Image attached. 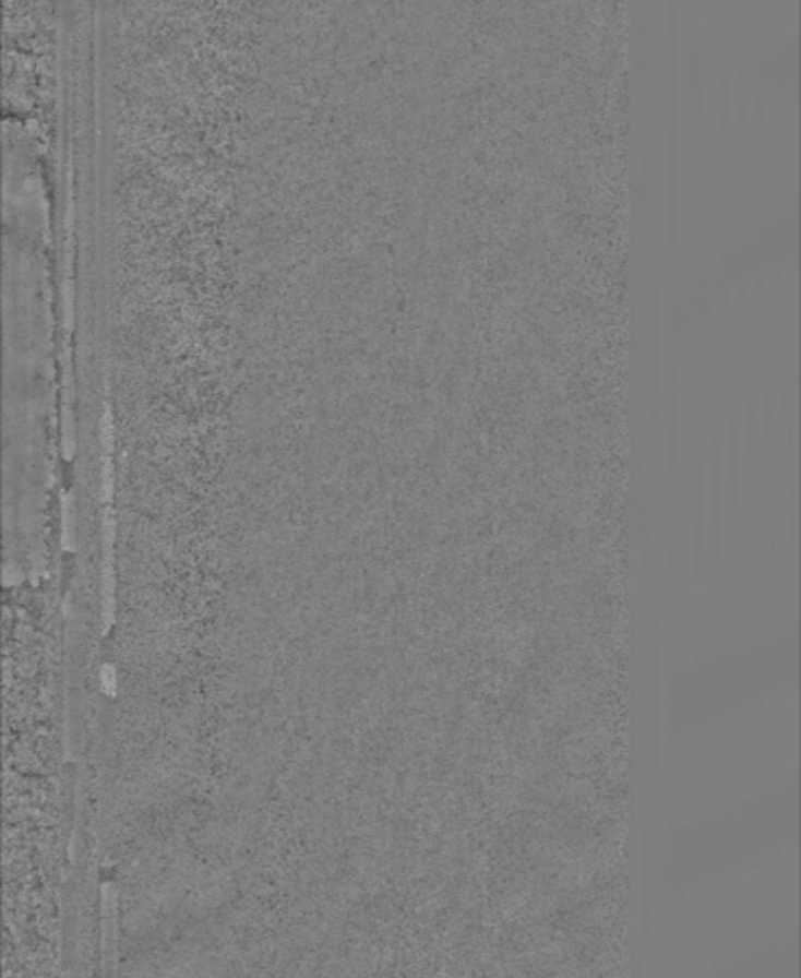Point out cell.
Returning a JSON list of instances; mask_svg holds the SVG:
<instances>
[{"label":"cell","mask_w":801,"mask_h":978,"mask_svg":"<svg viewBox=\"0 0 801 978\" xmlns=\"http://www.w3.org/2000/svg\"><path fill=\"white\" fill-rule=\"evenodd\" d=\"M757 432L752 409L748 412L746 422V476H748V514H750V552L757 558L760 552V470H757Z\"/></svg>","instance_id":"3"},{"label":"cell","mask_w":801,"mask_h":978,"mask_svg":"<svg viewBox=\"0 0 801 978\" xmlns=\"http://www.w3.org/2000/svg\"><path fill=\"white\" fill-rule=\"evenodd\" d=\"M727 463H729V504H731V558L732 564L737 565L740 557V486L739 443H737L734 422H729Z\"/></svg>","instance_id":"6"},{"label":"cell","mask_w":801,"mask_h":978,"mask_svg":"<svg viewBox=\"0 0 801 978\" xmlns=\"http://www.w3.org/2000/svg\"><path fill=\"white\" fill-rule=\"evenodd\" d=\"M689 503L693 524L694 581L702 583L704 568V466H702L701 440L694 438L689 450Z\"/></svg>","instance_id":"2"},{"label":"cell","mask_w":801,"mask_h":978,"mask_svg":"<svg viewBox=\"0 0 801 978\" xmlns=\"http://www.w3.org/2000/svg\"><path fill=\"white\" fill-rule=\"evenodd\" d=\"M721 453H719V440L717 434L712 436L709 442V493H712V545H709V554H712V570L719 572L721 568V557H724V529H721Z\"/></svg>","instance_id":"4"},{"label":"cell","mask_w":801,"mask_h":978,"mask_svg":"<svg viewBox=\"0 0 801 978\" xmlns=\"http://www.w3.org/2000/svg\"><path fill=\"white\" fill-rule=\"evenodd\" d=\"M763 440H765V455H767V473H769V545L770 554H777L778 550V468H777V430H775V413L773 405H765V420H763Z\"/></svg>","instance_id":"5"},{"label":"cell","mask_w":801,"mask_h":978,"mask_svg":"<svg viewBox=\"0 0 801 978\" xmlns=\"http://www.w3.org/2000/svg\"><path fill=\"white\" fill-rule=\"evenodd\" d=\"M678 442L676 432L671 430L670 457L666 470V542H668V562H670L671 588L679 593L681 588V470H679Z\"/></svg>","instance_id":"1"}]
</instances>
